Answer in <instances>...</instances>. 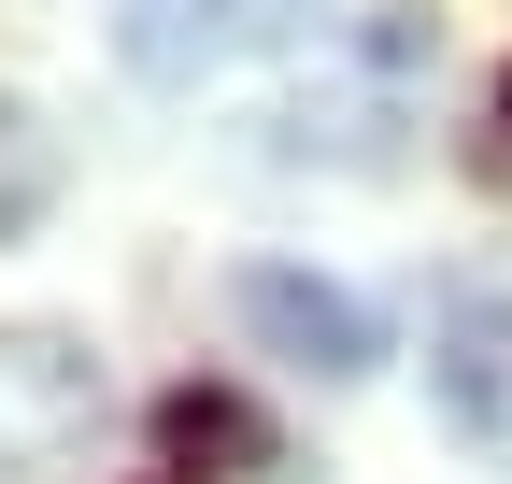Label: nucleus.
Returning a JSON list of instances; mask_svg holds the SVG:
<instances>
[{"label": "nucleus", "instance_id": "obj_1", "mask_svg": "<svg viewBox=\"0 0 512 484\" xmlns=\"http://www.w3.org/2000/svg\"><path fill=\"white\" fill-rule=\"evenodd\" d=\"M228 314L271 342L285 371H313V385H370V371H384L370 299H356V285H328V271H299V257H242V271H228Z\"/></svg>", "mask_w": 512, "mask_h": 484}, {"label": "nucleus", "instance_id": "obj_2", "mask_svg": "<svg viewBox=\"0 0 512 484\" xmlns=\"http://www.w3.org/2000/svg\"><path fill=\"white\" fill-rule=\"evenodd\" d=\"M86 428H100V356L57 328H0V484L57 470Z\"/></svg>", "mask_w": 512, "mask_h": 484}, {"label": "nucleus", "instance_id": "obj_3", "mask_svg": "<svg viewBox=\"0 0 512 484\" xmlns=\"http://www.w3.org/2000/svg\"><path fill=\"white\" fill-rule=\"evenodd\" d=\"M256 29H285V0H114L128 72H157V86L214 72V57H228V43H256Z\"/></svg>", "mask_w": 512, "mask_h": 484}, {"label": "nucleus", "instance_id": "obj_4", "mask_svg": "<svg viewBox=\"0 0 512 484\" xmlns=\"http://www.w3.org/2000/svg\"><path fill=\"white\" fill-rule=\"evenodd\" d=\"M441 399H456V428H512V314L498 299L441 314Z\"/></svg>", "mask_w": 512, "mask_h": 484}, {"label": "nucleus", "instance_id": "obj_5", "mask_svg": "<svg viewBox=\"0 0 512 484\" xmlns=\"http://www.w3.org/2000/svg\"><path fill=\"white\" fill-rule=\"evenodd\" d=\"M157 442L185 456V484H200V456H228V470H256V456H271V428H256L228 385H171V399H157Z\"/></svg>", "mask_w": 512, "mask_h": 484}, {"label": "nucleus", "instance_id": "obj_6", "mask_svg": "<svg viewBox=\"0 0 512 484\" xmlns=\"http://www.w3.org/2000/svg\"><path fill=\"white\" fill-rule=\"evenodd\" d=\"M43 214H57V129H43L29 100H0V242L43 228Z\"/></svg>", "mask_w": 512, "mask_h": 484}, {"label": "nucleus", "instance_id": "obj_7", "mask_svg": "<svg viewBox=\"0 0 512 484\" xmlns=\"http://www.w3.org/2000/svg\"><path fill=\"white\" fill-rule=\"evenodd\" d=\"M498 129H512V72H498Z\"/></svg>", "mask_w": 512, "mask_h": 484}]
</instances>
